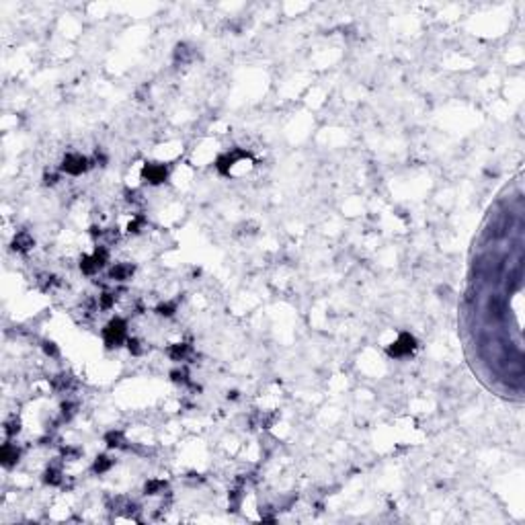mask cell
Returning a JSON list of instances; mask_svg holds the SVG:
<instances>
[{
	"instance_id": "cell-9",
	"label": "cell",
	"mask_w": 525,
	"mask_h": 525,
	"mask_svg": "<svg viewBox=\"0 0 525 525\" xmlns=\"http://www.w3.org/2000/svg\"><path fill=\"white\" fill-rule=\"evenodd\" d=\"M33 246H35V240H33V236L29 232H19L12 238V248L16 252H29Z\"/></svg>"
},
{
	"instance_id": "cell-16",
	"label": "cell",
	"mask_w": 525,
	"mask_h": 525,
	"mask_svg": "<svg viewBox=\"0 0 525 525\" xmlns=\"http://www.w3.org/2000/svg\"><path fill=\"white\" fill-rule=\"evenodd\" d=\"M156 312L160 316H173L177 312V302H162V304H158Z\"/></svg>"
},
{
	"instance_id": "cell-13",
	"label": "cell",
	"mask_w": 525,
	"mask_h": 525,
	"mask_svg": "<svg viewBox=\"0 0 525 525\" xmlns=\"http://www.w3.org/2000/svg\"><path fill=\"white\" fill-rule=\"evenodd\" d=\"M175 60L181 62V64H187L193 60V49L187 45V43H179L175 47Z\"/></svg>"
},
{
	"instance_id": "cell-8",
	"label": "cell",
	"mask_w": 525,
	"mask_h": 525,
	"mask_svg": "<svg viewBox=\"0 0 525 525\" xmlns=\"http://www.w3.org/2000/svg\"><path fill=\"white\" fill-rule=\"evenodd\" d=\"M166 353H168V357H171L173 361H187V359L191 357L193 349H191V345H187V343H175V345L168 347Z\"/></svg>"
},
{
	"instance_id": "cell-3",
	"label": "cell",
	"mask_w": 525,
	"mask_h": 525,
	"mask_svg": "<svg viewBox=\"0 0 525 525\" xmlns=\"http://www.w3.org/2000/svg\"><path fill=\"white\" fill-rule=\"evenodd\" d=\"M415 349H417V338L409 332H400L396 341L388 345V355L394 359H402V357H409Z\"/></svg>"
},
{
	"instance_id": "cell-11",
	"label": "cell",
	"mask_w": 525,
	"mask_h": 525,
	"mask_svg": "<svg viewBox=\"0 0 525 525\" xmlns=\"http://www.w3.org/2000/svg\"><path fill=\"white\" fill-rule=\"evenodd\" d=\"M113 464L115 462L109 458V455H97L95 462H93V472L95 474H105V472H109L113 468Z\"/></svg>"
},
{
	"instance_id": "cell-2",
	"label": "cell",
	"mask_w": 525,
	"mask_h": 525,
	"mask_svg": "<svg viewBox=\"0 0 525 525\" xmlns=\"http://www.w3.org/2000/svg\"><path fill=\"white\" fill-rule=\"evenodd\" d=\"M93 164H91V158L82 156V154H76V152H70V154H66L62 164H60V173H66L70 177H80L89 171Z\"/></svg>"
},
{
	"instance_id": "cell-17",
	"label": "cell",
	"mask_w": 525,
	"mask_h": 525,
	"mask_svg": "<svg viewBox=\"0 0 525 525\" xmlns=\"http://www.w3.org/2000/svg\"><path fill=\"white\" fill-rule=\"evenodd\" d=\"M74 415H76V402H72V400L64 402L62 404V419L64 420H70Z\"/></svg>"
},
{
	"instance_id": "cell-10",
	"label": "cell",
	"mask_w": 525,
	"mask_h": 525,
	"mask_svg": "<svg viewBox=\"0 0 525 525\" xmlns=\"http://www.w3.org/2000/svg\"><path fill=\"white\" fill-rule=\"evenodd\" d=\"M164 490H166V480H162V478H152V480H148L144 484V493L150 495V497L160 495V493H164Z\"/></svg>"
},
{
	"instance_id": "cell-6",
	"label": "cell",
	"mask_w": 525,
	"mask_h": 525,
	"mask_svg": "<svg viewBox=\"0 0 525 525\" xmlns=\"http://www.w3.org/2000/svg\"><path fill=\"white\" fill-rule=\"evenodd\" d=\"M135 273V265L133 263H115L109 269V279L113 281H127Z\"/></svg>"
},
{
	"instance_id": "cell-21",
	"label": "cell",
	"mask_w": 525,
	"mask_h": 525,
	"mask_svg": "<svg viewBox=\"0 0 525 525\" xmlns=\"http://www.w3.org/2000/svg\"><path fill=\"white\" fill-rule=\"evenodd\" d=\"M127 349L131 355H142L144 349H142V343L138 341V338H127Z\"/></svg>"
},
{
	"instance_id": "cell-15",
	"label": "cell",
	"mask_w": 525,
	"mask_h": 525,
	"mask_svg": "<svg viewBox=\"0 0 525 525\" xmlns=\"http://www.w3.org/2000/svg\"><path fill=\"white\" fill-rule=\"evenodd\" d=\"M105 443L109 447H121L123 445V433L121 431H111V433H107Z\"/></svg>"
},
{
	"instance_id": "cell-22",
	"label": "cell",
	"mask_w": 525,
	"mask_h": 525,
	"mask_svg": "<svg viewBox=\"0 0 525 525\" xmlns=\"http://www.w3.org/2000/svg\"><path fill=\"white\" fill-rule=\"evenodd\" d=\"M43 351L47 353V355H52V357H58V347H56V343H52V341H45L43 343Z\"/></svg>"
},
{
	"instance_id": "cell-23",
	"label": "cell",
	"mask_w": 525,
	"mask_h": 525,
	"mask_svg": "<svg viewBox=\"0 0 525 525\" xmlns=\"http://www.w3.org/2000/svg\"><path fill=\"white\" fill-rule=\"evenodd\" d=\"M58 181H60V173H45V177H43L45 185H56Z\"/></svg>"
},
{
	"instance_id": "cell-19",
	"label": "cell",
	"mask_w": 525,
	"mask_h": 525,
	"mask_svg": "<svg viewBox=\"0 0 525 525\" xmlns=\"http://www.w3.org/2000/svg\"><path fill=\"white\" fill-rule=\"evenodd\" d=\"M171 378H173L175 384H181V386H187L189 384V376H187V371H185V369H175L173 374H171Z\"/></svg>"
},
{
	"instance_id": "cell-12",
	"label": "cell",
	"mask_w": 525,
	"mask_h": 525,
	"mask_svg": "<svg viewBox=\"0 0 525 525\" xmlns=\"http://www.w3.org/2000/svg\"><path fill=\"white\" fill-rule=\"evenodd\" d=\"M80 271H82L84 275H95V273H99V271H101V267L97 265V261L93 259V255H84L80 259Z\"/></svg>"
},
{
	"instance_id": "cell-14",
	"label": "cell",
	"mask_w": 525,
	"mask_h": 525,
	"mask_svg": "<svg viewBox=\"0 0 525 525\" xmlns=\"http://www.w3.org/2000/svg\"><path fill=\"white\" fill-rule=\"evenodd\" d=\"M115 300H117V296L113 294V292H103L99 296V308L101 310H111L113 306H115Z\"/></svg>"
},
{
	"instance_id": "cell-1",
	"label": "cell",
	"mask_w": 525,
	"mask_h": 525,
	"mask_svg": "<svg viewBox=\"0 0 525 525\" xmlns=\"http://www.w3.org/2000/svg\"><path fill=\"white\" fill-rule=\"evenodd\" d=\"M127 324H125V320L119 318V316H115L111 318L107 326L103 328V341L107 347H121L123 343H127Z\"/></svg>"
},
{
	"instance_id": "cell-20",
	"label": "cell",
	"mask_w": 525,
	"mask_h": 525,
	"mask_svg": "<svg viewBox=\"0 0 525 525\" xmlns=\"http://www.w3.org/2000/svg\"><path fill=\"white\" fill-rule=\"evenodd\" d=\"M144 226V217L142 215H135L133 219H129V224H127V232L129 234H138Z\"/></svg>"
},
{
	"instance_id": "cell-18",
	"label": "cell",
	"mask_w": 525,
	"mask_h": 525,
	"mask_svg": "<svg viewBox=\"0 0 525 525\" xmlns=\"http://www.w3.org/2000/svg\"><path fill=\"white\" fill-rule=\"evenodd\" d=\"M19 431H21V422L16 420V419H10V420L4 422V433H6L8 437H14Z\"/></svg>"
},
{
	"instance_id": "cell-4",
	"label": "cell",
	"mask_w": 525,
	"mask_h": 525,
	"mask_svg": "<svg viewBox=\"0 0 525 525\" xmlns=\"http://www.w3.org/2000/svg\"><path fill=\"white\" fill-rule=\"evenodd\" d=\"M168 166L162 162H148L142 166V179L148 185H162L168 179Z\"/></svg>"
},
{
	"instance_id": "cell-5",
	"label": "cell",
	"mask_w": 525,
	"mask_h": 525,
	"mask_svg": "<svg viewBox=\"0 0 525 525\" xmlns=\"http://www.w3.org/2000/svg\"><path fill=\"white\" fill-rule=\"evenodd\" d=\"M64 462V460H62ZM62 462H52L43 472V482L49 486H62L64 484V468Z\"/></svg>"
},
{
	"instance_id": "cell-7",
	"label": "cell",
	"mask_w": 525,
	"mask_h": 525,
	"mask_svg": "<svg viewBox=\"0 0 525 525\" xmlns=\"http://www.w3.org/2000/svg\"><path fill=\"white\" fill-rule=\"evenodd\" d=\"M21 458V449L16 447L14 443H4L2 449H0V460H2L4 468H12Z\"/></svg>"
}]
</instances>
